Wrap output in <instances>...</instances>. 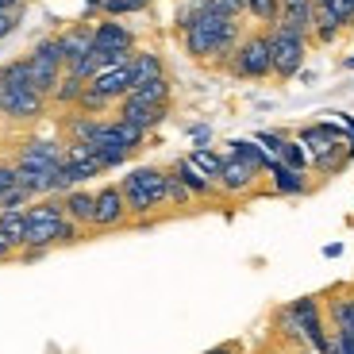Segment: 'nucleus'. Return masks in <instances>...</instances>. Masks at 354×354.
Masks as SVG:
<instances>
[{
	"mask_svg": "<svg viewBox=\"0 0 354 354\" xmlns=\"http://www.w3.org/2000/svg\"><path fill=\"white\" fill-rule=\"evenodd\" d=\"M266 35H270V58H274V77L277 81H289L304 70V54H308V39L289 31V27L274 24L266 27Z\"/></svg>",
	"mask_w": 354,
	"mask_h": 354,
	"instance_id": "nucleus-6",
	"label": "nucleus"
},
{
	"mask_svg": "<svg viewBox=\"0 0 354 354\" xmlns=\"http://www.w3.org/2000/svg\"><path fill=\"white\" fill-rule=\"evenodd\" d=\"M66 169L77 185H85L88 177H100L104 174V162L97 158V151L88 142H66Z\"/></svg>",
	"mask_w": 354,
	"mask_h": 354,
	"instance_id": "nucleus-14",
	"label": "nucleus"
},
{
	"mask_svg": "<svg viewBox=\"0 0 354 354\" xmlns=\"http://www.w3.org/2000/svg\"><path fill=\"white\" fill-rule=\"evenodd\" d=\"M328 354H354V339H343V335H335V331H331Z\"/></svg>",
	"mask_w": 354,
	"mask_h": 354,
	"instance_id": "nucleus-36",
	"label": "nucleus"
},
{
	"mask_svg": "<svg viewBox=\"0 0 354 354\" xmlns=\"http://www.w3.org/2000/svg\"><path fill=\"white\" fill-rule=\"evenodd\" d=\"M277 324H281V331L289 335V343L308 346V351H316V354H328L331 328H328V319H324L319 297H301V301L285 304V308L277 312Z\"/></svg>",
	"mask_w": 354,
	"mask_h": 354,
	"instance_id": "nucleus-2",
	"label": "nucleus"
},
{
	"mask_svg": "<svg viewBox=\"0 0 354 354\" xmlns=\"http://www.w3.org/2000/svg\"><path fill=\"white\" fill-rule=\"evenodd\" d=\"M343 70H354V58H343Z\"/></svg>",
	"mask_w": 354,
	"mask_h": 354,
	"instance_id": "nucleus-43",
	"label": "nucleus"
},
{
	"mask_svg": "<svg viewBox=\"0 0 354 354\" xmlns=\"http://www.w3.org/2000/svg\"><path fill=\"white\" fill-rule=\"evenodd\" d=\"M24 231H27V208H4V212H0V235H4V239L24 247Z\"/></svg>",
	"mask_w": 354,
	"mask_h": 354,
	"instance_id": "nucleus-25",
	"label": "nucleus"
},
{
	"mask_svg": "<svg viewBox=\"0 0 354 354\" xmlns=\"http://www.w3.org/2000/svg\"><path fill=\"white\" fill-rule=\"evenodd\" d=\"M46 112V97H39L31 85L24 88H0V115L8 124H35Z\"/></svg>",
	"mask_w": 354,
	"mask_h": 354,
	"instance_id": "nucleus-9",
	"label": "nucleus"
},
{
	"mask_svg": "<svg viewBox=\"0 0 354 354\" xmlns=\"http://www.w3.org/2000/svg\"><path fill=\"white\" fill-rule=\"evenodd\" d=\"M16 24H19V8L16 12H0V39H8L12 31H16Z\"/></svg>",
	"mask_w": 354,
	"mask_h": 354,
	"instance_id": "nucleus-37",
	"label": "nucleus"
},
{
	"mask_svg": "<svg viewBox=\"0 0 354 354\" xmlns=\"http://www.w3.org/2000/svg\"><path fill=\"white\" fill-rule=\"evenodd\" d=\"M108 104H112V100H104V97L97 93V88H88V85H85V93L77 97V104H73V108H77L81 115H100Z\"/></svg>",
	"mask_w": 354,
	"mask_h": 354,
	"instance_id": "nucleus-31",
	"label": "nucleus"
},
{
	"mask_svg": "<svg viewBox=\"0 0 354 354\" xmlns=\"http://www.w3.org/2000/svg\"><path fill=\"white\" fill-rule=\"evenodd\" d=\"M19 4H24V0H0V12H16Z\"/></svg>",
	"mask_w": 354,
	"mask_h": 354,
	"instance_id": "nucleus-41",
	"label": "nucleus"
},
{
	"mask_svg": "<svg viewBox=\"0 0 354 354\" xmlns=\"http://www.w3.org/2000/svg\"><path fill=\"white\" fill-rule=\"evenodd\" d=\"M8 189H16V166L12 162H0V196L8 193Z\"/></svg>",
	"mask_w": 354,
	"mask_h": 354,
	"instance_id": "nucleus-35",
	"label": "nucleus"
},
{
	"mask_svg": "<svg viewBox=\"0 0 354 354\" xmlns=\"http://www.w3.org/2000/svg\"><path fill=\"white\" fill-rule=\"evenodd\" d=\"M88 88H97L100 97L112 100V104L115 100H124L127 93H131V66L127 62L124 66H108V70H100L97 77L88 81Z\"/></svg>",
	"mask_w": 354,
	"mask_h": 354,
	"instance_id": "nucleus-16",
	"label": "nucleus"
},
{
	"mask_svg": "<svg viewBox=\"0 0 354 354\" xmlns=\"http://www.w3.org/2000/svg\"><path fill=\"white\" fill-rule=\"evenodd\" d=\"M204 354H239V343H223V346H212V351Z\"/></svg>",
	"mask_w": 354,
	"mask_h": 354,
	"instance_id": "nucleus-39",
	"label": "nucleus"
},
{
	"mask_svg": "<svg viewBox=\"0 0 354 354\" xmlns=\"http://www.w3.org/2000/svg\"><path fill=\"white\" fill-rule=\"evenodd\" d=\"M189 135H193V139H196V142H201V147H204V142H208V135H212V131H208V127H189Z\"/></svg>",
	"mask_w": 354,
	"mask_h": 354,
	"instance_id": "nucleus-40",
	"label": "nucleus"
},
{
	"mask_svg": "<svg viewBox=\"0 0 354 354\" xmlns=\"http://www.w3.org/2000/svg\"><path fill=\"white\" fill-rule=\"evenodd\" d=\"M147 4H151V0H108V4H104L100 12L115 19V16H127V12H142Z\"/></svg>",
	"mask_w": 354,
	"mask_h": 354,
	"instance_id": "nucleus-32",
	"label": "nucleus"
},
{
	"mask_svg": "<svg viewBox=\"0 0 354 354\" xmlns=\"http://www.w3.org/2000/svg\"><path fill=\"white\" fill-rule=\"evenodd\" d=\"M124 100H135V104H169V77L142 81V85H135Z\"/></svg>",
	"mask_w": 354,
	"mask_h": 354,
	"instance_id": "nucleus-24",
	"label": "nucleus"
},
{
	"mask_svg": "<svg viewBox=\"0 0 354 354\" xmlns=\"http://www.w3.org/2000/svg\"><path fill=\"white\" fill-rule=\"evenodd\" d=\"M93 54H100L104 70L108 66H124V62H131V54H135V35L120 19L104 16L100 24H93Z\"/></svg>",
	"mask_w": 354,
	"mask_h": 354,
	"instance_id": "nucleus-7",
	"label": "nucleus"
},
{
	"mask_svg": "<svg viewBox=\"0 0 354 354\" xmlns=\"http://www.w3.org/2000/svg\"><path fill=\"white\" fill-rule=\"evenodd\" d=\"M231 77L239 81H262V77H274V58H270V35L266 31H250L243 35V43L235 46L227 62Z\"/></svg>",
	"mask_w": 354,
	"mask_h": 354,
	"instance_id": "nucleus-5",
	"label": "nucleus"
},
{
	"mask_svg": "<svg viewBox=\"0 0 354 354\" xmlns=\"http://www.w3.org/2000/svg\"><path fill=\"white\" fill-rule=\"evenodd\" d=\"M31 201H35V196H31V193H24V189L16 185V189H8V193L0 196V212H4V208H27Z\"/></svg>",
	"mask_w": 354,
	"mask_h": 354,
	"instance_id": "nucleus-33",
	"label": "nucleus"
},
{
	"mask_svg": "<svg viewBox=\"0 0 354 354\" xmlns=\"http://www.w3.org/2000/svg\"><path fill=\"white\" fill-rule=\"evenodd\" d=\"M66 227V212L58 196H43V201L27 204V231H24V247L35 250H54L58 247V235ZM19 247V250H24Z\"/></svg>",
	"mask_w": 354,
	"mask_h": 354,
	"instance_id": "nucleus-4",
	"label": "nucleus"
},
{
	"mask_svg": "<svg viewBox=\"0 0 354 354\" xmlns=\"http://www.w3.org/2000/svg\"><path fill=\"white\" fill-rule=\"evenodd\" d=\"M131 223V212L124 204L120 185H100L97 189V204H93V231H115Z\"/></svg>",
	"mask_w": 354,
	"mask_h": 354,
	"instance_id": "nucleus-10",
	"label": "nucleus"
},
{
	"mask_svg": "<svg viewBox=\"0 0 354 354\" xmlns=\"http://www.w3.org/2000/svg\"><path fill=\"white\" fill-rule=\"evenodd\" d=\"M243 4H247V16H254L266 27H274L281 16V0H243Z\"/></svg>",
	"mask_w": 354,
	"mask_h": 354,
	"instance_id": "nucleus-28",
	"label": "nucleus"
},
{
	"mask_svg": "<svg viewBox=\"0 0 354 354\" xmlns=\"http://www.w3.org/2000/svg\"><path fill=\"white\" fill-rule=\"evenodd\" d=\"M193 201H196V196L189 193V189L181 185V181H177L174 169H166V204H174V208H189Z\"/></svg>",
	"mask_w": 354,
	"mask_h": 354,
	"instance_id": "nucleus-29",
	"label": "nucleus"
},
{
	"mask_svg": "<svg viewBox=\"0 0 354 354\" xmlns=\"http://www.w3.org/2000/svg\"><path fill=\"white\" fill-rule=\"evenodd\" d=\"M115 115L127 120V124H135L139 131H154V127L169 115V104H135V100H120V112Z\"/></svg>",
	"mask_w": 354,
	"mask_h": 354,
	"instance_id": "nucleus-18",
	"label": "nucleus"
},
{
	"mask_svg": "<svg viewBox=\"0 0 354 354\" xmlns=\"http://www.w3.org/2000/svg\"><path fill=\"white\" fill-rule=\"evenodd\" d=\"M258 169H250L247 162H239L235 154H223V166H220V177H216V189H220L223 196H247L254 193L258 185Z\"/></svg>",
	"mask_w": 354,
	"mask_h": 354,
	"instance_id": "nucleus-12",
	"label": "nucleus"
},
{
	"mask_svg": "<svg viewBox=\"0 0 354 354\" xmlns=\"http://www.w3.org/2000/svg\"><path fill=\"white\" fill-rule=\"evenodd\" d=\"M120 193H124V204L131 220H151L158 208H166V169L158 166H139L120 181Z\"/></svg>",
	"mask_w": 354,
	"mask_h": 354,
	"instance_id": "nucleus-3",
	"label": "nucleus"
},
{
	"mask_svg": "<svg viewBox=\"0 0 354 354\" xmlns=\"http://www.w3.org/2000/svg\"><path fill=\"white\" fill-rule=\"evenodd\" d=\"M297 354H316V351H308V346H297Z\"/></svg>",
	"mask_w": 354,
	"mask_h": 354,
	"instance_id": "nucleus-44",
	"label": "nucleus"
},
{
	"mask_svg": "<svg viewBox=\"0 0 354 354\" xmlns=\"http://www.w3.org/2000/svg\"><path fill=\"white\" fill-rule=\"evenodd\" d=\"M62 201V212L66 220H73L77 227H93V204H97V193H88V189H70L66 196H58Z\"/></svg>",
	"mask_w": 354,
	"mask_h": 354,
	"instance_id": "nucleus-20",
	"label": "nucleus"
},
{
	"mask_svg": "<svg viewBox=\"0 0 354 354\" xmlns=\"http://www.w3.org/2000/svg\"><path fill=\"white\" fill-rule=\"evenodd\" d=\"M208 8H212V12H220V16L239 19L243 12H247V4H243V0H208Z\"/></svg>",
	"mask_w": 354,
	"mask_h": 354,
	"instance_id": "nucleus-34",
	"label": "nucleus"
},
{
	"mask_svg": "<svg viewBox=\"0 0 354 354\" xmlns=\"http://www.w3.org/2000/svg\"><path fill=\"white\" fill-rule=\"evenodd\" d=\"M169 169H174V174H177V181H181V185H185L189 193L196 196V201H208V196H216V193H220V189H216V181H208V177H204V174H201V169H196L189 158H177Z\"/></svg>",
	"mask_w": 354,
	"mask_h": 354,
	"instance_id": "nucleus-21",
	"label": "nucleus"
},
{
	"mask_svg": "<svg viewBox=\"0 0 354 354\" xmlns=\"http://www.w3.org/2000/svg\"><path fill=\"white\" fill-rule=\"evenodd\" d=\"M54 39H58V50H62L66 70H73L85 54H93V24H73V27H66L62 35H54Z\"/></svg>",
	"mask_w": 354,
	"mask_h": 354,
	"instance_id": "nucleus-15",
	"label": "nucleus"
},
{
	"mask_svg": "<svg viewBox=\"0 0 354 354\" xmlns=\"http://www.w3.org/2000/svg\"><path fill=\"white\" fill-rule=\"evenodd\" d=\"M27 62H31V88H35L39 97L50 100L58 81L66 73V62H62V50H58V39H39L35 50L27 54Z\"/></svg>",
	"mask_w": 354,
	"mask_h": 354,
	"instance_id": "nucleus-8",
	"label": "nucleus"
},
{
	"mask_svg": "<svg viewBox=\"0 0 354 354\" xmlns=\"http://www.w3.org/2000/svg\"><path fill=\"white\" fill-rule=\"evenodd\" d=\"M189 162H193L196 169H201L208 181H216L220 177V166H223V154L208 151V147H193V154H189Z\"/></svg>",
	"mask_w": 354,
	"mask_h": 354,
	"instance_id": "nucleus-27",
	"label": "nucleus"
},
{
	"mask_svg": "<svg viewBox=\"0 0 354 354\" xmlns=\"http://www.w3.org/2000/svg\"><path fill=\"white\" fill-rule=\"evenodd\" d=\"M324 254H328V258H339V254H343V243H331V247L324 250Z\"/></svg>",
	"mask_w": 354,
	"mask_h": 354,
	"instance_id": "nucleus-42",
	"label": "nucleus"
},
{
	"mask_svg": "<svg viewBox=\"0 0 354 354\" xmlns=\"http://www.w3.org/2000/svg\"><path fill=\"white\" fill-rule=\"evenodd\" d=\"M127 66H131V88L142 85V81L166 77V62H162V54H154V50H135Z\"/></svg>",
	"mask_w": 354,
	"mask_h": 354,
	"instance_id": "nucleus-22",
	"label": "nucleus"
},
{
	"mask_svg": "<svg viewBox=\"0 0 354 354\" xmlns=\"http://www.w3.org/2000/svg\"><path fill=\"white\" fill-rule=\"evenodd\" d=\"M181 39H185V54H189V58H196V62H216V66L227 70L235 46L243 43V27H239V19L204 8L201 16L181 31Z\"/></svg>",
	"mask_w": 354,
	"mask_h": 354,
	"instance_id": "nucleus-1",
	"label": "nucleus"
},
{
	"mask_svg": "<svg viewBox=\"0 0 354 354\" xmlns=\"http://www.w3.org/2000/svg\"><path fill=\"white\" fill-rule=\"evenodd\" d=\"M277 162H281V166H289V169H308V151H304L301 142L285 139V147H281V154H277Z\"/></svg>",
	"mask_w": 354,
	"mask_h": 354,
	"instance_id": "nucleus-30",
	"label": "nucleus"
},
{
	"mask_svg": "<svg viewBox=\"0 0 354 354\" xmlns=\"http://www.w3.org/2000/svg\"><path fill=\"white\" fill-rule=\"evenodd\" d=\"M277 24L297 31V35L312 39V24H316V0H281V16Z\"/></svg>",
	"mask_w": 354,
	"mask_h": 354,
	"instance_id": "nucleus-17",
	"label": "nucleus"
},
{
	"mask_svg": "<svg viewBox=\"0 0 354 354\" xmlns=\"http://www.w3.org/2000/svg\"><path fill=\"white\" fill-rule=\"evenodd\" d=\"M19 254V247L12 239H4V235H0V262H8V258H16Z\"/></svg>",
	"mask_w": 354,
	"mask_h": 354,
	"instance_id": "nucleus-38",
	"label": "nucleus"
},
{
	"mask_svg": "<svg viewBox=\"0 0 354 354\" xmlns=\"http://www.w3.org/2000/svg\"><path fill=\"white\" fill-rule=\"evenodd\" d=\"M66 162V147L54 139H27L19 147L16 162L12 166H24V169H39V174H54V169Z\"/></svg>",
	"mask_w": 354,
	"mask_h": 354,
	"instance_id": "nucleus-11",
	"label": "nucleus"
},
{
	"mask_svg": "<svg viewBox=\"0 0 354 354\" xmlns=\"http://www.w3.org/2000/svg\"><path fill=\"white\" fill-rule=\"evenodd\" d=\"M227 154H235L239 162H247L250 169H258V174H270L274 169V158L258 147L254 139H235V142H227Z\"/></svg>",
	"mask_w": 354,
	"mask_h": 354,
	"instance_id": "nucleus-23",
	"label": "nucleus"
},
{
	"mask_svg": "<svg viewBox=\"0 0 354 354\" xmlns=\"http://www.w3.org/2000/svg\"><path fill=\"white\" fill-rule=\"evenodd\" d=\"M328 328L343 339H354V292L346 285L328 292Z\"/></svg>",
	"mask_w": 354,
	"mask_h": 354,
	"instance_id": "nucleus-13",
	"label": "nucleus"
},
{
	"mask_svg": "<svg viewBox=\"0 0 354 354\" xmlns=\"http://www.w3.org/2000/svg\"><path fill=\"white\" fill-rule=\"evenodd\" d=\"M85 85L88 81H81V77H73V73H62V81H58V88H54V104H66V108H73L77 104V97L85 93Z\"/></svg>",
	"mask_w": 354,
	"mask_h": 354,
	"instance_id": "nucleus-26",
	"label": "nucleus"
},
{
	"mask_svg": "<svg viewBox=\"0 0 354 354\" xmlns=\"http://www.w3.org/2000/svg\"><path fill=\"white\" fill-rule=\"evenodd\" d=\"M308 189L312 185L304 177V169H289L281 162H274V169H270V193L274 196H304Z\"/></svg>",
	"mask_w": 354,
	"mask_h": 354,
	"instance_id": "nucleus-19",
	"label": "nucleus"
}]
</instances>
